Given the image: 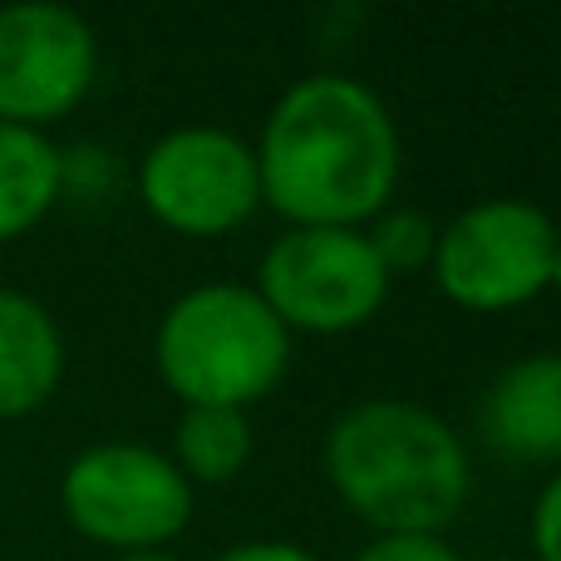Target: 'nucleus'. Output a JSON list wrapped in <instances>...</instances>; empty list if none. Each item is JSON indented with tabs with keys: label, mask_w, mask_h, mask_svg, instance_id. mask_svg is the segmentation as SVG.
Instances as JSON below:
<instances>
[{
	"label": "nucleus",
	"mask_w": 561,
	"mask_h": 561,
	"mask_svg": "<svg viewBox=\"0 0 561 561\" xmlns=\"http://www.w3.org/2000/svg\"><path fill=\"white\" fill-rule=\"evenodd\" d=\"M478 434L507 463H557L561 458V350L523 355L483 389Z\"/></svg>",
	"instance_id": "obj_9"
},
{
	"label": "nucleus",
	"mask_w": 561,
	"mask_h": 561,
	"mask_svg": "<svg viewBox=\"0 0 561 561\" xmlns=\"http://www.w3.org/2000/svg\"><path fill=\"white\" fill-rule=\"evenodd\" d=\"M547 290L561 296V237H557V252H552V276H547Z\"/></svg>",
	"instance_id": "obj_18"
},
{
	"label": "nucleus",
	"mask_w": 561,
	"mask_h": 561,
	"mask_svg": "<svg viewBox=\"0 0 561 561\" xmlns=\"http://www.w3.org/2000/svg\"><path fill=\"white\" fill-rule=\"evenodd\" d=\"M59 207V148L39 128L0 124V242H15Z\"/></svg>",
	"instance_id": "obj_11"
},
{
	"label": "nucleus",
	"mask_w": 561,
	"mask_h": 561,
	"mask_svg": "<svg viewBox=\"0 0 561 561\" xmlns=\"http://www.w3.org/2000/svg\"><path fill=\"white\" fill-rule=\"evenodd\" d=\"M533 552L537 561H561V468L542 483L533 503Z\"/></svg>",
	"instance_id": "obj_15"
},
{
	"label": "nucleus",
	"mask_w": 561,
	"mask_h": 561,
	"mask_svg": "<svg viewBox=\"0 0 561 561\" xmlns=\"http://www.w3.org/2000/svg\"><path fill=\"white\" fill-rule=\"evenodd\" d=\"M138 203L178 237H227L262 207V178L247 138L187 124L163 134L138 163Z\"/></svg>",
	"instance_id": "obj_7"
},
{
	"label": "nucleus",
	"mask_w": 561,
	"mask_h": 561,
	"mask_svg": "<svg viewBox=\"0 0 561 561\" xmlns=\"http://www.w3.org/2000/svg\"><path fill=\"white\" fill-rule=\"evenodd\" d=\"M217 561H320L316 552H306L300 542H280V537H256V542H237L227 547Z\"/></svg>",
	"instance_id": "obj_17"
},
{
	"label": "nucleus",
	"mask_w": 561,
	"mask_h": 561,
	"mask_svg": "<svg viewBox=\"0 0 561 561\" xmlns=\"http://www.w3.org/2000/svg\"><path fill=\"white\" fill-rule=\"evenodd\" d=\"M262 203L290 227H369L399 187L389 104L350 75H306L272 104L256 138Z\"/></svg>",
	"instance_id": "obj_1"
},
{
	"label": "nucleus",
	"mask_w": 561,
	"mask_h": 561,
	"mask_svg": "<svg viewBox=\"0 0 561 561\" xmlns=\"http://www.w3.org/2000/svg\"><path fill=\"white\" fill-rule=\"evenodd\" d=\"M557 227L542 207L523 197H488L438 227L434 276L438 296L473 316H503V310L533 306L547 290L557 252Z\"/></svg>",
	"instance_id": "obj_6"
},
{
	"label": "nucleus",
	"mask_w": 561,
	"mask_h": 561,
	"mask_svg": "<svg viewBox=\"0 0 561 561\" xmlns=\"http://www.w3.org/2000/svg\"><path fill=\"white\" fill-rule=\"evenodd\" d=\"M359 232H365L369 252L379 256V266L389 272V280L434 262L438 227L428 222L424 213H414V207H385V213H379L369 227H359Z\"/></svg>",
	"instance_id": "obj_13"
},
{
	"label": "nucleus",
	"mask_w": 561,
	"mask_h": 561,
	"mask_svg": "<svg viewBox=\"0 0 561 561\" xmlns=\"http://www.w3.org/2000/svg\"><path fill=\"white\" fill-rule=\"evenodd\" d=\"M355 561H463L444 537H375Z\"/></svg>",
	"instance_id": "obj_16"
},
{
	"label": "nucleus",
	"mask_w": 561,
	"mask_h": 561,
	"mask_svg": "<svg viewBox=\"0 0 561 561\" xmlns=\"http://www.w3.org/2000/svg\"><path fill=\"white\" fill-rule=\"evenodd\" d=\"M65 379V335L35 296L0 286V419H25Z\"/></svg>",
	"instance_id": "obj_10"
},
{
	"label": "nucleus",
	"mask_w": 561,
	"mask_h": 561,
	"mask_svg": "<svg viewBox=\"0 0 561 561\" xmlns=\"http://www.w3.org/2000/svg\"><path fill=\"white\" fill-rule=\"evenodd\" d=\"M290 330L242 280H207L163 310L153 365L183 409H252L286 379Z\"/></svg>",
	"instance_id": "obj_3"
},
{
	"label": "nucleus",
	"mask_w": 561,
	"mask_h": 561,
	"mask_svg": "<svg viewBox=\"0 0 561 561\" xmlns=\"http://www.w3.org/2000/svg\"><path fill=\"white\" fill-rule=\"evenodd\" d=\"M256 454L252 419L242 409H183L173 434V463L187 483H232Z\"/></svg>",
	"instance_id": "obj_12"
},
{
	"label": "nucleus",
	"mask_w": 561,
	"mask_h": 561,
	"mask_svg": "<svg viewBox=\"0 0 561 561\" xmlns=\"http://www.w3.org/2000/svg\"><path fill=\"white\" fill-rule=\"evenodd\" d=\"M99 79V39L79 10L20 0L0 10V124L39 128L69 118Z\"/></svg>",
	"instance_id": "obj_8"
},
{
	"label": "nucleus",
	"mask_w": 561,
	"mask_h": 561,
	"mask_svg": "<svg viewBox=\"0 0 561 561\" xmlns=\"http://www.w3.org/2000/svg\"><path fill=\"white\" fill-rule=\"evenodd\" d=\"M114 561H178V557H168V552H128V557H114Z\"/></svg>",
	"instance_id": "obj_19"
},
{
	"label": "nucleus",
	"mask_w": 561,
	"mask_h": 561,
	"mask_svg": "<svg viewBox=\"0 0 561 561\" xmlns=\"http://www.w3.org/2000/svg\"><path fill=\"white\" fill-rule=\"evenodd\" d=\"M118 187V158L99 144H75L59 153V197H84L104 203Z\"/></svg>",
	"instance_id": "obj_14"
},
{
	"label": "nucleus",
	"mask_w": 561,
	"mask_h": 561,
	"mask_svg": "<svg viewBox=\"0 0 561 561\" xmlns=\"http://www.w3.org/2000/svg\"><path fill=\"white\" fill-rule=\"evenodd\" d=\"M59 507L94 547L163 552L193 523V483L148 444H94L59 478Z\"/></svg>",
	"instance_id": "obj_4"
},
{
	"label": "nucleus",
	"mask_w": 561,
	"mask_h": 561,
	"mask_svg": "<svg viewBox=\"0 0 561 561\" xmlns=\"http://www.w3.org/2000/svg\"><path fill=\"white\" fill-rule=\"evenodd\" d=\"M389 272L355 227H286L256 266V296L290 335H350L389 300Z\"/></svg>",
	"instance_id": "obj_5"
},
{
	"label": "nucleus",
	"mask_w": 561,
	"mask_h": 561,
	"mask_svg": "<svg viewBox=\"0 0 561 561\" xmlns=\"http://www.w3.org/2000/svg\"><path fill=\"white\" fill-rule=\"evenodd\" d=\"M320 463L335 497L375 537H444L468 507L473 458L424 404L365 399L325 428Z\"/></svg>",
	"instance_id": "obj_2"
}]
</instances>
